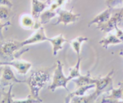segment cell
Returning <instances> with one entry per match:
<instances>
[{
	"mask_svg": "<svg viewBox=\"0 0 123 103\" xmlns=\"http://www.w3.org/2000/svg\"><path fill=\"white\" fill-rule=\"evenodd\" d=\"M58 18L56 22L53 25H58L60 24H63L64 26L69 24L76 22L80 16L79 13H74L73 12L72 9L67 10L60 8L58 11Z\"/></svg>",
	"mask_w": 123,
	"mask_h": 103,
	"instance_id": "cell-5",
	"label": "cell"
},
{
	"mask_svg": "<svg viewBox=\"0 0 123 103\" xmlns=\"http://www.w3.org/2000/svg\"><path fill=\"white\" fill-rule=\"evenodd\" d=\"M0 6H5L11 8L13 6V4L10 0H0Z\"/></svg>",
	"mask_w": 123,
	"mask_h": 103,
	"instance_id": "cell-28",
	"label": "cell"
},
{
	"mask_svg": "<svg viewBox=\"0 0 123 103\" xmlns=\"http://www.w3.org/2000/svg\"><path fill=\"white\" fill-rule=\"evenodd\" d=\"M13 84L10 86V88L9 90L5 92H3V94L2 98L0 103H13L14 99L13 95L12 94V89L13 87Z\"/></svg>",
	"mask_w": 123,
	"mask_h": 103,
	"instance_id": "cell-22",
	"label": "cell"
},
{
	"mask_svg": "<svg viewBox=\"0 0 123 103\" xmlns=\"http://www.w3.org/2000/svg\"><path fill=\"white\" fill-rule=\"evenodd\" d=\"M48 6V5L46 1L43 2L39 0H31V15L37 23H40L39 21V16Z\"/></svg>",
	"mask_w": 123,
	"mask_h": 103,
	"instance_id": "cell-12",
	"label": "cell"
},
{
	"mask_svg": "<svg viewBox=\"0 0 123 103\" xmlns=\"http://www.w3.org/2000/svg\"><path fill=\"white\" fill-rule=\"evenodd\" d=\"M94 88H95V84L77 87V89L74 91L72 92H69V94L66 97L65 99V102L69 103L70 99L73 96H81L84 95L87 90Z\"/></svg>",
	"mask_w": 123,
	"mask_h": 103,
	"instance_id": "cell-17",
	"label": "cell"
},
{
	"mask_svg": "<svg viewBox=\"0 0 123 103\" xmlns=\"http://www.w3.org/2000/svg\"><path fill=\"white\" fill-rule=\"evenodd\" d=\"M81 58L80 57L77 58V62L75 64L70 68L69 69V74L68 76L72 79H74V78H76L81 75L80 72V64L81 62Z\"/></svg>",
	"mask_w": 123,
	"mask_h": 103,
	"instance_id": "cell-21",
	"label": "cell"
},
{
	"mask_svg": "<svg viewBox=\"0 0 123 103\" xmlns=\"http://www.w3.org/2000/svg\"><path fill=\"white\" fill-rule=\"evenodd\" d=\"M10 8L5 6H0V20L6 21L10 17Z\"/></svg>",
	"mask_w": 123,
	"mask_h": 103,
	"instance_id": "cell-23",
	"label": "cell"
},
{
	"mask_svg": "<svg viewBox=\"0 0 123 103\" xmlns=\"http://www.w3.org/2000/svg\"><path fill=\"white\" fill-rule=\"evenodd\" d=\"M113 9L107 8L99 13L96 15L88 24V26L90 27L92 25L97 24L100 25L106 23L111 17Z\"/></svg>",
	"mask_w": 123,
	"mask_h": 103,
	"instance_id": "cell-11",
	"label": "cell"
},
{
	"mask_svg": "<svg viewBox=\"0 0 123 103\" xmlns=\"http://www.w3.org/2000/svg\"><path fill=\"white\" fill-rule=\"evenodd\" d=\"M25 82L26 80H20L15 77L10 66L4 65L0 80V84L2 88L4 89L7 86H10L13 83Z\"/></svg>",
	"mask_w": 123,
	"mask_h": 103,
	"instance_id": "cell-6",
	"label": "cell"
},
{
	"mask_svg": "<svg viewBox=\"0 0 123 103\" xmlns=\"http://www.w3.org/2000/svg\"><path fill=\"white\" fill-rule=\"evenodd\" d=\"M106 4L109 8L115 10L118 9L119 6H123L122 0H106Z\"/></svg>",
	"mask_w": 123,
	"mask_h": 103,
	"instance_id": "cell-24",
	"label": "cell"
},
{
	"mask_svg": "<svg viewBox=\"0 0 123 103\" xmlns=\"http://www.w3.org/2000/svg\"><path fill=\"white\" fill-rule=\"evenodd\" d=\"M52 46V53L53 55H56L58 52L63 48V44L69 40L66 39L62 34H60L57 36L52 38H49L48 39Z\"/></svg>",
	"mask_w": 123,
	"mask_h": 103,
	"instance_id": "cell-14",
	"label": "cell"
},
{
	"mask_svg": "<svg viewBox=\"0 0 123 103\" xmlns=\"http://www.w3.org/2000/svg\"><path fill=\"white\" fill-rule=\"evenodd\" d=\"M13 103H40V102L34 98L30 94H29L25 99L14 100Z\"/></svg>",
	"mask_w": 123,
	"mask_h": 103,
	"instance_id": "cell-25",
	"label": "cell"
},
{
	"mask_svg": "<svg viewBox=\"0 0 123 103\" xmlns=\"http://www.w3.org/2000/svg\"><path fill=\"white\" fill-rule=\"evenodd\" d=\"M1 65H9L13 67L18 73L22 75H26L31 69L32 64L28 61L20 60L13 59L9 61L1 62Z\"/></svg>",
	"mask_w": 123,
	"mask_h": 103,
	"instance_id": "cell-7",
	"label": "cell"
},
{
	"mask_svg": "<svg viewBox=\"0 0 123 103\" xmlns=\"http://www.w3.org/2000/svg\"><path fill=\"white\" fill-rule=\"evenodd\" d=\"M49 38L46 35L44 28L41 26L33 33L30 37L21 41L23 47L26 45L34 44L45 41H48Z\"/></svg>",
	"mask_w": 123,
	"mask_h": 103,
	"instance_id": "cell-8",
	"label": "cell"
},
{
	"mask_svg": "<svg viewBox=\"0 0 123 103\" xmlns=\"http://www.w3.org/2000/svg\"><path fill=\"white\" fill-rule=\"evenodd\" d=\"M3 67L4 65H0V78H1V74H2V70L3 69ZM0 88H2L0 86ZM3 89V88H2Z\"/></svg>",
	"mask_w": 123,
	"mask_h": 103,
	"instance_id": "cell-31",
	"label": "cell"
},
{
	"mask_svg": "<svg viewBox=\"0 0 123 103\" xmlns=\"http://www.w3.org/2000/svg\"><path fill=\"white\" fill-rule=\"evenodd\" d=\"M96 101L93 93L88 95L73 96L69 103H93Z\"/></svg>",
	"mask_w": 123,
	"mask_h": 103,
	"instance_id": "cell-20",
	"label": "cell"
},
{
	"mask_svg": "<svg viewBox=\"0 0 123 103\" xmlns=\"http://www.w3.org/2000/svg\"><path fill=\"white\" fill-rule=\"evenodd\" d=\"M72 80L75 83L77 87L95 84L96 78L91 77L90 72H88L85 75H80L79 77L74 78Z\"/></svg>",
	"mask_w": 123,
	"mask_h": 103,
	"instance_id": "cell-15",
	"label": "cell"
},
{
	"mask_svg": "<svg viewBox=\"0 0 123 103\" xmlns=\"http://www.w3.org/2000/svg\"><path fill=\"white\" fill-rule=\"evenodd\" d=\"M120 20V9L118 11L112 13L111 17L106 23L97 26V28L104 33H110L119 26Z\"/></svg>",
	"mask_w": 123,
	"mask_h": 103,
	"instance_id": "cell-9",
	"label": "cell"
},
{
	"mask_svg": "<svg viewBox=\"0 0 123 103\" xmlns=\"http://www.w3.org/2000/svg\"><path fill=\"white\" fill-rule=\"evenodd\" d=\"M58 10L53 11L50 8L45 10L40 14L39 18V21L41 25L48 23L52 18L55 17L58 14Z\"/></svg>",
	"mask_w": 123,
	"mask_h": 103,
	"instance_id": "cell-19",
	"label": "cell"
},
{
	"mask_svg": "<svg viewBox=\"0 0 123 103\" xmlns=\"http://www.w3.org/2000/svg\"><path fill=\"white\" fill-rule=\"evenodd\" d=\"M21 26L24 28L37 29L42 26L40 23H37L33 16L29 14H23L20 19Z\"/></svg>",
	"mask_w": 123,
	"mask_h": 103,
	"instance_id": "cell-13",
	"label": "cell"
},
{
	"mask_svg": "<svg viewBox=\"0 0 123 103\" xmlns=\"http://www.w3.org/2000/svg\"><path fill=\"white\" fill-rule=\"evenodd\" d=\"M119 54H120V55H121L122 56H123V51H120V52Z\"/></svg>",
	"mask_w": 123,
	"mask_h": 103,
	"instance_id": "cell-33",
	"label": "cell"
},
{
	"mask_svg": "<svg viewBox=\"0 0 123 103\" xmlns=\"http://www.w3.org/2000/svg\"><path fill=\"white\" fill-rule=\"evenodd\" d=\"M51 0H46L45 1L47 3V4L48 5V6H49L50 4L51 3Z\"/></svg>",
	"mask_w": 123,
	"mask_h": 103,
	"instance_id": "cell-32",
	"label": "cell"
},
{
	"mask_svg": "<svg viewBox=\"0 0 123 103\" xmlns=\"http://www.w3.org/2000/svg\"><path fill=\"white\" fill-rule=\"evenodd\" d=\"M1 61H0V65H1Z\"/></svg>",
	"mask_w": 123,
	"mask_h": 103,
	"instance_id": "cell-35",
	"label": "cell"
},
{
	"mask_svg": "<svg viewBox=\"0 0 123 103\" xmlns=\"http://www.w3.org/2000/svg\"><path fill=\"white\" fill-rule=\"evenodd\" d=\"M23 47L21 41L15 39L3 40L0 43V56L6 59V61L14 59L24 52L28 50V49H25L22 52H19V50Z\"/></svg>",
	"mask_w": 123,
	"mask_h": 103,
	"instance_id": "cell-2",
	"label": "cell"
},
{
	"mask_svg": "<svg viewBox=\"0 0 123 103\" xmlns=\"http://www.w3.org/2000/svg\"><path fill=\"white\" fill-rule=\"evenodd\" d=\"M4 89H2L1 88H0V102L2 98V96H3V92H4Z\"/></svg>",
	"mask_w": 123,
	"mask_h": 103,
	"instance_id": "cell-30",
	"label": "cell"
},
{
	"mask_svg": "<svg viewBox=\"0 0 123 103\" xmlns=\"http://www.w3.org/2000/svg\"><path fill=\"white\" fill-rule=\"evenodd\" d=\"M122 1H123V0H122Z\"/></svg>",
	"mask_w": 123,
	"mask_h": 103,
	"instance_id": "cell-36",
	"label": "cell"
},
{
	"mask_svg": "<svg viewBox=\"0 0 123 103\" xmlns=\"http://www.w3.org/2000/svg\"><path fill=\"white\" fill-rule=\"evenodd\" d=\"M88 40V39L86 37L80 36L75 38L70 41H69L71 47L76 52L77 58L80 57V52L82 44L84 42L87 41Z\"/></svg>",
	"mask_w": 123,
	"mask_h": 103,
	"instance_id": "cell-18",
	"label": "cell"
},
{
	"mask_svg": "<svg viewBox=\"0 0 123 103\" xmlns=\"http://www.w3.org/2000/svg\"><path fill=\"white\" fill-rule=\"evenodd\" d=\"M11 25V22L9 21H7L4 23H2L1 21L0 20V40L2 41L4 40V38L3 35V29Z\"/></svg>",
	"mask_w": 123,
	"mask_h": 103,
	"instance_id": "cell-26",
	"label": "cell"
},
{
	"mask_svg": "<svg viewBox=\"0 0 123 103\" xmlns=\"http://www.w3.org/2000/svg\"><path fill=\"white\" fill-rule=\"evenodd\" d=\"M113 74L114 70L112 69L104 77L96 78L95 84L96 90L93 92L96 99L102 93L108 92L112 89L113 88L112 81Z\"/></svg>",
	"mask_w": 123,
	"mask_h": 103,
	"instance_id": "cell-4",
	"label": "cell"
},
{
	"mask_svg": "<svg viewBox=\"0 0 123 103\" xmlns=\"http://www.w3.org/2000/svg\"><path fill=\"white\" fill-rule=\"evenodd\" d=\"M72 79L69 77H66L63 71V64L60 60L57 61L56 66L53 72L52 81L51 84L49 86V89L51 91H54L58 88H64L69 92L67 87V83Z\"/></svg>",
	"mask_w": 123,
	"mask_h": 103,
	"instance_id": "cell-3",
	"label": "cell"
},
{
	"mask_svg": "<svg viewBox=\"0 0 123 103\" xmlns=\"http://www.w3.org/2000/svg\"><path fill=\"white\" fill-rule=\"evenodd\" d=\"M115 30L116 31L115 35L122 41V43H123V28L121 29L120 27L117 26L115 28Z\"/></svg>",
	"mask_w": 123,
	"mask_h": 103,
	"instance_id": "cell-27",
	"label": "cell"
},
{
	"mask_svg": "<svg viewBox=\"0 0 123 103\" xmlns=\"http://www.w3.org/2000/svg\"><path fill=\"white\" fill-rule=\"evenodd\" d=\"M119 87L118 88L114 89L111 90V93L109 95L103 96L102 99V103H119L123 102V87L120 83H119Z\"/></svg>",
	"mask_w": 123,
	"mask_h": 103,
	"instance_id": "cell-10",
	"label": "cell"
},
{
	"mask_svg": "<svg viewBox=\"0 0 123 103\" xmlns=\"http://www.w3.org/2000/svg\"><path fill=\"white\" fill-rule=\"evenodd\" d=\"M120 20L119 24V27L120 26H123V7L120 9Z\"/></svg>",
	"mask_w": 123,
	"mask_h": 103,
	"instance_id": "cell-29",
	"label": "cell"
},
{
	"mask_svg": "<svg viewBox=\"0 0 123 103\" xmlns=\"http://www.w3.org/2000/svg\"><path fill=\"white\" fill-rule=\"evenodd\" d=\"M121 84V85H122V87H123V82H122V83H121V82H120ZM122 100H123V98H122Z\"/></svg>",
	"mask_w": 123,
	"mask_h": 103,
	"instance_id": "cell-34",
	"label": "cell"
},
{
	"mask_svg": "<svg viewBox=\"0 0 123 103\" xmlns=\"http://www.w3.org/2000/svg\"><path fill=\"white\" fill-rule=\"evenodd\" d=\"M103 48L107 49L110 45H115L122 43V41L113 34H109L105 37L102 38L98 42Z\"/></svg>",
	"mask_w": 123,
	"mask_h": 103,
	"instance_id": "cell-16",
	"label": "cell"
},
{
	"mask_svg": "<svg viewBox=\"0 0 123 103\" xmlns=\"http://www.w3.org/2000/svg\"><path fill=\"white\" fill-rule=\"evenodd\" d=\"M50 77V74L48 71L39 70L32 73L26 80L25 83L30 89V94L34 98L38 100L40 103L43 102L39 97L40 91L49 82Z\"/></svg>",
	"mask_w": 123,
	"mask_h": 103,
	"instance_id": "cell-1",
	"label": "cell"
}]
</instances>
